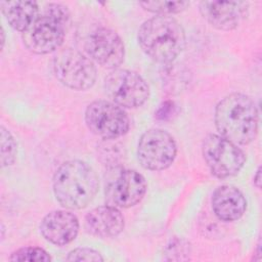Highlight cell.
<instances>
[{"label":"cell","mask_w":262,"mask_h":262,"mask_svg":"<svg viewBox=\"0 0 262 262\" xmlns=\"http://www.w3.org/2000/svg\"><path fill=\"white\" fill-rule=\"evenodd\" d=\"M10 261H51L50 255L38 247H24L12 252L8 258Z\"/></svg>","instance_id":"cell-19"},{"label":"cell","mask_w":262,"mask_h":262,"mask_svg":"<svg viewBox=\"0 0 262 262\" xmlns=\"http://www.w3.org/2000/svg\"><path fill=\"white\" fill-rule=\"evenodd\" d=\"M190 253L189 246L180 239H175L167 246L165 254L169 257L168 260H187Z\"/></svg>","instance_id":"cell-20"},{"label":"cell","mask_w":262,"mask_h":262,"mask_svg":"<svg viewBox=\"0 0 262 262\" xmlns=\"http://www.w3.org/2000/svg\"><path fill=\"white\" fill-rule=\"evenodd\" d=\"M215 125L219 135L237 145L251 143L257 136L259 115L254 100L243 93H231L216 105Z\"/></svg>","instance_id":"cell-1"},{"label":"cell","mask_w":262,"mask_h":262,"mask_svg":"<svg viewBox=\"0 0 262 262\" xmlns=\"http://www.w3.org/2000/svg\"><path fill=\"white\" fill-rule=\"evenodd\" d=\"M202 152L211 173L219 179L236 175L246 163V155L237 144L219 134L206 136Z\"/></svg>","instance_id":"cell-6"},{"label":"cell","mask_w":262,"mask_h":262,"mask_svg":"<svg viewBox=\"0 0 262 262\" xmlns=\"http://www.w3.org/2000/svg\"><path fill=\"white\" fill-rule=\"evenodd\" d=\"M85 51L93 61L110 70L119 68L125 57L123 40L117 32L105 27L96 28L87 36Z\"/></svg>","instance_id":"cell-11"},{"label":"cell","mask_w":262,"mask_h":262,"mask_svg":"<svg viewBox=\"0 0 262 262\" xmlns=\"http://www.w3.org/2000/svg\"><path fill=\"white\" fill-rule=\"evenodd\" d=\"M137 39L142 51L160 63L173 61L183 51L186 42L182 26L169 15L145 20L138 30Z\"/></svg>","instance_id":"cell-3"},{"label":"cell","mask_w":262,"mask_h":262,"mask_svg":"<svg viewBox=\"0 0 262 262\" xmlns=\"http://www.w3.org/2000/svg\"><path fill=\"white\" fill-rule=\"evenodd\" d=\"M17 144L12 134L4 127H0V163L1 167L12 165L16 159Z\"/></svg>","instance_id":"cell-17"},{"label":"cell","mask_w":262,"mask_h":262,"mask_svg":"<svg viewBox=\"0 0 262 262\" xmlns=\"http://www.w3.org/2000/svg\"><path fill=\"white\" fill-rule=\"evenodd\" d=\"M88 129L102 139H116L125 135L130 128V120L123 107L110 100H95L85 111Z\"/></svg>","instance_id":"cell-8"},{"label":"cell","mask_w":262,"mask_h":262,"mask_svg":"<svg viewBox=\"0 0 262 262\" xmlns=\"http://www.w3.org/2000/svg\"><path fill=\"white\" fill-rule=\"evenodd\" d=\"M86 231L96 237L112 238L118 236L124 229V216L117 207L99 206L89 211L85 216Z\"/></svg>","instance_id":"cell-14"},{"label":"cell","mask_w":262,"mask_h":262,"mask_svg":"<svg viewBox=\"0 0 262 262\" xmlns=\"http://www.w3.org/2000/svg\"><path fill=\"white\" fill-rule=\"evenodd\" d=\"M68 261H103L101 254L90 248H76L72 250L68 257Z\"/></svg>","instance_id":"cell-21"},{"label":"cell","mask_w":262,"mask_h":262,"mask_svg":"<svg viewBox=\"0 0 262 262\" xmlns=\"http://www.w3.org/2000/svg\"><path fill=\"white\" fill-rule=\"evenodd\" d=\"M254 184L257 188L260 189V187H261V167H259L256 171V174L254 176Z\"/></svg>","instance_id":"cell-22"},{"label":"cell","mask_w":262,"mask_h":262,"mask_svg":"<svg viewBox=\"0 0 262 262\" xmlns=\"http://www.w3.org/2000/svg\"><path fill=\"white\" fill-rule=\"evenodd\" d=\"M52 66L56 79L70 89L84 91L95 84L97 71L93 60L77 49L58 50Z\"/></svg>","instance_id":"cell-5"},{"label":"cell","mask_w":262,"mask_h":262,"mask_svg":"<svg viewBox=\"0 0 262 262\" xmlns=\"http://www.w3.org/2000/svg\"><path fill=\"white\" fill-rule=\"evenodd\" d=\"M199 7L203 17L221 31L237 28L248 12V3L244 1H202Z\"/></svg>","instance_id":"cell-12"},{"label":"cell","mask_w":262,"mask_h":262,"mask_svg":"<svg viewBox=\"0 0 262 262\" xmlns=\"http://www.w3.org/2000/svg\"><path fill=\"white\" fill-rule=\"evenodd\" d=\"M0 6L9 26L21 33L39 14L38 3L35 1H2Z\"/></svg>","instance_id":"cell-16"},{"label":"cell","mask_w":262,"mask_h":262,"mask_svg":"<svg viewBox=\"0 0 262 262\" xmlns=\"http://www.w3.org/2000/svg\"><path fill=\"white\" fill-rule=\"evenodd\" d=\"M70 23L71 14L67 6L60 3H49L21 33L23 42L31 52L36 54L56 51L63 43Z\"/></svg>","instance_id":"cell-4"},{"label":"cell","mask_w":262,"mask_h":262,"mask_svg":"<svg viewBox=\"0 0 262 262\" xmlns=\"http://www.w3.org/2000/svg\"><path fill=\"white\" fill-rule=\"evenodd\" d=\"M1 49H3V47H4V42H5V34H4V30H3V28L1 29Z\"/></svg>","instance_id":"cell-23"},{"label":"cell","mask_w":262,"mask_h":262,"mask_svg":"<svg viewBox=\"0 0 262 262\" xmlns=\"http://www.w3.org/2000/svg\"><path fill=\"white\" fill-rule=\"evenodd\" d=\"M176 154L177 145L173 136L163 129H149L141 135L138 141V161L141 167L149 171H162L169 168Z\"/></svg>","instance_id":"cell-9"},{"label":"cell","mask_w":262,"mask_h":262,"mask_svg":"<svg viewBox=\"0 0 262 262\" xmlns=\"http://www.w3.org/2000/svg\"><path fill=\"white\" fill-rule=\"evenodd\" d=\"M145 178L137 171L118 169L112 172L104 186L105 198L110 205L127 209L138 204L146 192Z\"/></svg>","instance_id":"cell-10"},{"label":"cell","mask_w":262,"mask_h":262,"mask_svg":"<svg viewBox=\"0 0 262 262\" xmlns=\"http://www.w3.org/2000/svg\"><path fill=\"white\" fill-rule=\"evenodd\" d=\"M212 209L216 217L225 222L238 220L247 209L244 193L233 185H221L212 194Z\"/></svg>","instance_id":"cell-15"},{"label":"cell","mask_w":262,"mask_h":262,"mask_svg":"<svg viewBox=\"0 0 262 262\" xmlns=\"http://www.w3.org/2000/svg\"><path fill=\"white\" fill-rule=\"evenodd\" d=\"M145 10L157 13L158 15H171L179 13L189 5L186 1H144L139 2Z\"/></svg>","instance_id":"cell-18"},{"label":"cell","mask_w":262,"mask_h":262,"mask_svg":"<svg viewBox=\"0 0 262 262\" xmlns=\"http://www.w3.org/2000/svg\"><path fill=\"white\" fill-rule=\"evenodd\" d=\"M104 90L111 100L124 108H137L149 97L145 80L129 70H113L104 79Z\"/></svg>","instance_id":"cell-7"},{"label":"cell","mask_w":262,"mask_h":262,"mask_svg":"<svg viewBox=\"0 0 262 262\" xmlns=\"http://www.w3.org/2000/svg\"><path fill=\"white\" fill-rule=\"evenodd\" d=\"M77 216L66 210L49 212L41 221L40 231L43 237L56 246H66L72 243L79 232Z\"/></svg>","instance_id":"cell-13"},{"label":"cell","mask_w":262,"mask_h":262,"mask_svg":"<svg viewBox=\"0 0 262 262\" xmlns=\"http://www.w3.org/2000/svg\"><path fill=\"white\" fill-rule=\"evenodd\" d=\"M98 186L95 171L80 160L62 163L56 169L52 180L56 201L70 210L85 208L95 196Z\"/></svg>","instance_id":"cell-2"}]
</instances>
